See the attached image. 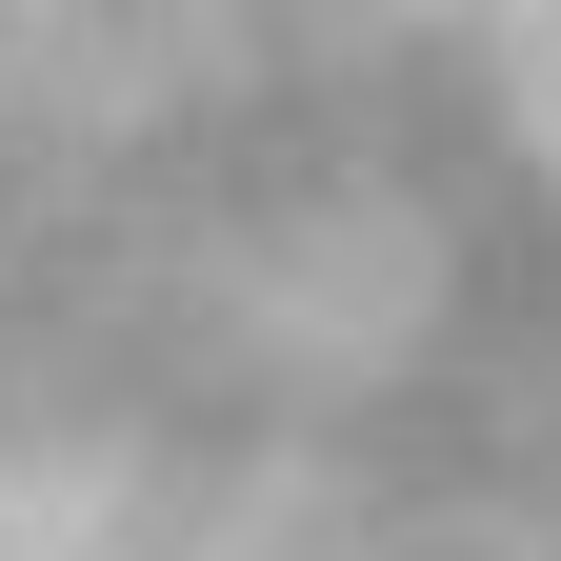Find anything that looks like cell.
<instances>
[{"label":"cell","instance_id":"6da1fadb","mask_svg":"<svg viewBox=\"0 0 561 561\" xmlns=\"http://www.w3.org/2000/svg\"><path fill=\"white\" fill-rule=\"evenodd\" d=\"M0 561H561V0H0Z\"/></svg>","mask_w":561,"mask_h":561}]
</instances>
